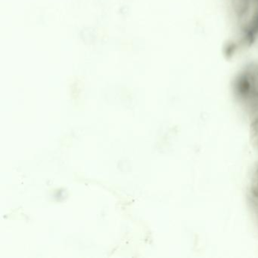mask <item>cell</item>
<instances>
[{
	"instance_id": "cell-1",
	"label": "cell",
	"mask_w": 258,
	"mask_h": 258,
	"mask_svg": "<svg viewBox=\"0 0 258 258\" xmlns=\"http://www.w3.org/2000/svg\"><path fill=\"white\" fill-rule=\"evenodd\" d=\"M237 28L235 47L250 46L258 37V0H231Z\"/></svg>"
},
{
	"instance_id": "cell-2",
	"label": "cell",
	"mask_w": 258,
	"mask_h": 258,
	"mask_svg": "<svg viewBox=\"0 0 258 258\" xmlns=\"http://www.w3.org/2000/svg\"><path fill=\"white\" fill-rule=\"evenodd\" d=\"M249 205L258 222V166L253 170L248 185Z\"/></svg>"
}]
</instances>
